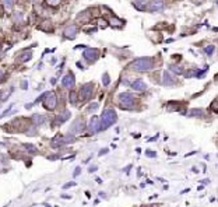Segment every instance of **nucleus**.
Listing matches in <instances>:
<instances>
[{"label":"nucleus","mask_w":218,"mask_h":207,"mask_svg":"<svg viewBox=\"0 0 218 207\" xmlns=\"http://www.w3.org/2000/svg\"><path fill=\"white\" fill-rule=\"evenodd\" d=\"M70 101H71V104L73 105H76V94H70Z\"/></svg>","instance_id":"nucleus-30"},{"label":"nucleus","mask_w":218,"mask_h":207,"mask_svg":"<svg viewBox=\"0 0 218 207\" xmlns=\"http://www.w3.org/2000/svg\"><path fill=\"white\" fill-rule=\"evenodd\" d=\"M62 143H63V136L57 134V136H56V137L52 140V146H53V147H57V146H59V144H62Z\"/></svg>","instance_id":"nucleus-17"},{"label":"nucleus","mask_w":218,"mask_h":207,"mask_svg":"<svg viewBox=\"0 0 218 207\" xmlns=\"http://www.w3.org/2000/svg\"><path fill=\"white\" fill-rule=\"evenodd\" d=\"M169 70L175 74H185V69L182 66H177V65H171L169 66Z\"/></svg>","instance_id":"nucleus-15"},{"label":"nucleus","mask_w":218,"mask_h":207,"mask_svg":"<svg viewBox=\"0 0 218 207\" xmlns=\"http://www.w3.org/2000/svg\"><path fill=\"white\" fill-rule=\"evenodd\" d=\"M74 140H76V137H74V136H71V134L63 136V144H68V143H73Z\"/></svg>","instance_id":"nucleus-19"},{"label":"nucleus","mask_w":218,"mask_h":207,"mask_svg":"<svg viewBox=\"0 0 218 207\" xmlns=\"http://www.w3.org/2000/svg\"><path fill=\"white\" fill-rule=\"evenodd\" d=\"M204 113V110L203 109H191L190 112H189V115L190 116H201Z\"/></svg>","instance_id":"nucleus-20"},{"label":"nucleus","mask_w":218,"mask_h":207,"mask_svg":"<svg viewBox=\"0 0 218 207\" xmlns=\"http://www.w3.org/2000/svg\"><path fill=\"white\" fill-rule=\"evenodd\" d=\"M71 186H76V182H68V183L63 185V189H68V188H71Z\"/></svg>","instance_id":"nucleus-29"},{"label":"nucleus","mask_w":218,"mask_h":207,"mask_svg":"<svg viewBox=\"0 0 218 207\" xmlns=\"http://www.w3.org/2000/svg\"><path fill=\"white\" fill-rule=\"evenodd\" d=\"M140 3H143V4H145V3H147V0H140Z\"/></svg>","instance_id":"nucleus-39"},{"label":"nucleus","mask_w":218,"mask_h":207,"mask_svg":"<svg viewBox=\"0 0 218 207\" xmlns=\"http://www.w3.org/2000/svg\"><path fill=\"white\" fill-rule=\"evenodd\" d=\"M108 152V148H104V150H101L99 151V155H104V154H106Z\"/></svg>","instance_id":"nucleus-37"},{"label":"nucleus","mask_w":218,"mask_h":207,"mask_svg":"<svg viewBox=\"0 0 218 207\" xmlns=\"http://www.w3.org/2000/svg\"><path fill=\"white\" fill-rule=\"evenodd\" d=\"M45 207H50V206H49V204H45Z\"/></svg>","instance_id":"nucleus-41"},{"label":"nucleus","mask_w":218,"mask_h":207,"mask_svg":"<svg viewBox=\"0 0 218 207\" xmlns=\"http://www.w3.org/2000/svg\"><path fill=\"white\" fill-rule=\"evenodd\" d=\"M132 88L134 91H145L147 90V84L144 83V80H140V78H137L132 83Z\"/></svg>","instance_id":"nucleus-10"},{"label":"nucleus","mask_w":218,"mask_h":207,"mask_svg":"<svg viewBox=\"0 0 218 207\" xmlns=\"http://www.w3.org/2000/svg\"><path fill=\"white\" fill-rule=\"evenodd\" d=\"M48 6H59L62 3V0H45Z\"/></svg>","instance_id":"nucleus-25"},{"label":"nucleus","mask_w":218,"mask_h":207,"mask_svg":"<svg viewBox=\"0 0 218 207\" xmlns=\"http://www.w3.org/2000/svg\"><path fill=\"white\" fill-rule=\"evenodd\" d=\"M98 109V104H96V102H94V104H91L90 106H88V112H92V110H96Z\"/></svg>","instance_id":"nucleus-28"},{"label":"nucleus","mask_w":218,"mask_h":207,"mask_svg":"<svg viewBox=\"0 0 218 207\" xmlns=\"http://www.w3.org/2000/svg\"><path fill=\"white\" fill-rule=\"evenodd\" d=\"M62 85H63L64 88H71L73 85H74V76H73L71 73L66 74V76L62 78Z\"/></svg>","instance_id":"nucleus-11"},{"label":"nucleus","mask_w":218,"mask_h":207,"mask_svg":"<svg viewBox=\"0 0 218 207\" xmlns=\"http://www.w3.org/2000/svg\"><path fill=\"white\" fill-rule=\"evenodd\" d=\"M32 3H36V1H39V0H31Z\"/></svg>","instance_id":"nucleus-40"},{"label":"nucleus","mask_w":218,"mask_h":207,"mask_svg":"<svg viewBox=\"0 0 218 207\" xmlns=\"http://www.w3.org/2000/svg\"><path fill=\"white\" fill-rule=\"evenodd\" d=\"M88 130H90L91 133H98L101 132V119L98 116H92L90 120V123H88Z\"/></svg>","instance_id":"nucleus-5"},{"label":"nucleus","mask_w":218,"mask_h":207,"mask_svg":"<svg viewBox=\"0 0 218 207\" xmlns=\"http://www.w3.org/2000/svg\"><path fill=\"white\" fill-rule=\"evenodd\" d=\"M3 4L7 7V9H11L13 7V4H14V0H0Z\"/></svg>","instance_id":"nucleus-24"},{"label":"nucleus","mask_w":218,"mask_h":207,"mask_svg":"<svg viewBox=\"0 0 218 207\" xmlns=\"http://www.w3.org/2000/svg\"><path fill=\"white\" fill-rule=\"evenodd\" d=\"M173 77L171 76V73H169V70H165L162 74V84L164 85H172L173 84Z\"/></svg>","instance_id":"nucleus-12"},{"label":"nucleus","mask_w":218,"mask_h":207,"mask_svg":"<svg viewBox=\"0 0 218 207\" xmlns=\"http://www.w3.org/2000/svg\"><path fill=\"white\" fill-rule=\"evenodd\" d=\"M92 92H94V84L92 83H87L84 84L80 90V98H81L82 101H88L92 95Z\"/></svg>","instance_id":"nucleus-3"},{"label":"nucleus","mask_w":218,"mask_h":207,"mask_svg":"<svg viewBox=\"0 0 218 207\" xmlns=\"http://www.w3.org/2000/svg\"><path fill=\"white\" fill-rule=\"evenodd\" d=\"M24 147H25V150H27V151L32 152V154H35V152H36V148H35V146H34V144H28V143H25V144H24Z\"/></svg>","instance_id":"nucleus-21"},{"label":"nucleus","mask_w":218,"mask_h":207,"mask_svg":"<svg viewBox=\"0 0 218 207\" xmlns=\"http://www.w3.org/2000/svg\"><path fill=\"white\" fill-rule=\"evenodd\" d=\"M84 48H88V46H85V45H77L74 49H84Z\"/></svg>","instance_id":"nucleus-36"},{"label":"nucleus","mask_w":218,"mask_h":207,"mask_svg":"<svg viewBox=\"0 0 218 207\" xmlns=\"http://www.w3.org/2000/svg\"><path fill=\"white\" fill-rule=\"evenodd\" d=\"M80 172H81V168H80V166H77V168H76V171H74V174H73V176H78V175H80Z\"/></svg>","instance_id":"nucleus-32"},{"label":"nucleus","mask_w":218,"mask_h":207,"mask_svg":"<svg viewBox=\"0 0 218 207\" xmlns=\"http://www.w3.org/2000/svg\"><path fill=\"white\" fill-rule=\"evenodd\" d=\"M38 28L42 29V31H50V29H52V23H50L49 20H45V21H43Z\"/></svg>","instance_id":"nucleus-16"},{"label":"nucleus","mask_w":218,"mask_h":207,"mask_svg":"<svg viewBox=\"0 0 218 207\" xmlns=\"http://www.w3.org/2000/svg\"><path fill=\"white\" fill-rule=\"evenodd\" d=\"M0 51H1V45H0Z\"/></svg>","instance_id":"nucleus-42"},{"label":"nucleus","mask_w":218,"mask_h":207,"mask_svg":"<svg viewBox=\"0 0 218 207\" xmlns=\"http://www.w3.org/2000/svg\"><path fill=\"white\" fill-rule=\"evenodd\" d=\"M32 59V53H28V52H24V53H21V55L17 56V62L18 63H25V62H28V60Z\"/></svg>","instance_id":"nucleus-14"},{"label":"nucleus","mask_w":218,"mask_h":207,"mask_svg":"<svg viewBox=\"0 0 218 207\" xmlns=\"http://www.w3.org/2000/svg\"><path fill=\"white\" fill-rule=\"evenodd\" d=\"M110 24H112L113 27H119V25H122L123 23H122V21H120V20H116V18H115V17H113V18L110 20Z\"/></svg>","instance_id":"nucleus-26"},{"label":"nucleus","mask_w":218,"mask_h":207,"mask_svg":"<svg viewBox=\"0 0 218 207\" xmlns=\"http://www.w3.org/2000/svg\"><path fill=\"white\" fill-rule=\"evenodd\" d=\"M116 120H118V115H116V112L113 109H110V108L105 109L102 116H101V130L108 129L109 126H112Z\"/></svg>","instance_id":"nucleus-2"},{"label":"nucleus","mask_w":218,"mask_h":207,"mask_svg":"<svg viewBox=\"0 0 218 207\" xmlns=\"http://www.w3.org/2000/svg\"><path fill=\"white\" fill-rule=\"evenodd\" d=\"M95 171H96V166L91 165V166H90V169H88V172H91V174H92V172H95Z\"/></svg>","instance_id":"nucleus-35"},{"label":"nucleus","mask_w":218,"mask_h":207,"mask_svg":"<svg viewBox=\"0 0 218 207\" xmlns=\"http://www.w3.org/2000/svg\"><path fill=\"white\" fill-rule=\"evenodd\" d=\"M84 126V120L82 119H76L74 122H73V124H71V127H70V133H80V132H82V127Z\"/></svg>","instance_id":"nucleus-8"},{"label":"nucleus","mask_w":218,"mask_h":207,"mask_svg":"<svg viewBox=\"0 0 218 207\" xmlns=\"http://www.w3.org/2000/svg\"><path fill=\"white\" fill-rule=\"evenodd\" d=\"M145 154H147V157H157V154L154 151H147Z\"/></svg>","instance_id":"nucleus-33"},{"label":"nucleus","mask_w":218,"mask_h":207,"mask_svg":"<svg viewBox=\"0 0 218 207\" xmlns=\"http://www.w3.org/2000/svg\"><path fill=\"white\" fill-rule=\"evenodd\" d=\"M78 32V28L77 25H74V24H68L67 27L64 28V37L68 38V39H74L76 38V35H77Z\"/></svg>","instance_id":"nucleus-7"},{"label":"nucleus","mask_w":218,"mask_h":207,"mask_svg":"<svg viewBox=\"0 0 218 207\" xmlns=\"http://www.w3.org/2000/svg\"><path fill=\"white\" fill-rule=\"evenodd\" d=\"M14 21H15V23H21V21H23V15H21V13H15L14 14Z\"/></svg>","instance_id":"nucleus-27"},{"label":"nucleus","mask_w":218,"mask_h":207,"mask_svg":"<svg viewBox=\"0 0 218 207\" xmlns=\"http://www.w3.org/2000/svg\"><path fill=\"white\" fill-rule=\"evenodd\" d=\"M21 88H23V90H27V88H28V83H27V81H23V83H21Z\"/></svg>","instance_id":"nucleus-34"},{"label":"nucleus","mask_w":218,"mask_h":207,"mask_svg":"<svg viewBox=\"0 0 218 207\" xmlns=\"http://www.w3.org/2000/svg\"><path fill=\"white\" fill-rule=\"evenodd\" d=\"M102 84L104 85H109L110 84V77H109L108 73H104V76H102Z\"/></svg>","instance_id":"nucleus-22"},{"label":"nucleus","mask_w":218,"mask_h":207,"mask_svg":"<svg viewBox=\"0 0 218 207\" xmlns=\"http://www.w3.org/2000/svg\"><path fill=\"white\" fill-rule=\"evenodd\" d=\"M56 104H57L56 95H54V94H53L52 91H49L48 97L45 98V102H43V105H45L46 109H54V108H56Z\"/></svg>","instance_id":"nucleus-6"},{"label":"nucleus","mask_w":218,"mask_h":207,"mask_svg":"<svg viewBox=\"0 0 218 207\" xmlns=\"http://www.w3.org/2000/svg\"><path fill=\"white\" fill-rule=\"evenodd\" d=\"M98 55H99V52L96 49H94V48H85L84 52H82V57L85 60H88V62H91V63L98 59Z\"/></svg>","instance_id":"nucleus-4"},{"label":"nucleus","mask_w":218,"mask_h":207,"mask_svg":"<svg viewBox=\"0 0 218 207\" xmlns=\"http://www.w3.org/2000/svg\"><path fill=\"white\" fill-rule=\"evenodd\" d=\"M164 0H151L148 4V10L150 11H159L164 9Z\"/></svg>","instance_id":"nucleus-9"},{"label":"nucleus","mask_w":218,"mask_h":207,"mask_svg":"<svg viewBox=\"0 0 218 207\" xmlns=\"http://www.w3.org/2000/svg\"><path fill=\"white\" fill-rule=\"evenodd\" d=\"M214 51H215V48H214L213 45H208V46H205V48H204V52H205V53H207L208 56H210V55H213Z\"/></svg>","instance_id":"nucleus-23"},{"label":"nucleus","mask_w":218,"mask_h":207,"mask_svg":"<svg viewBox=\"0 0 218 207\" xmlns=\"http://www.w3.org/2000/svg\"><path fill=\"white\" fill-rule=\"evenodd\" d=\"M4 77H6V74L3 70H0V83H3L4 81Z\"/></svg>","instance_id":"nucleus-31"},{"label":"nucleus","mask_w":218,"mask_h":207,"mask_svg":"<svg viewBox=\"0 0 218 207\" xmlns=\"http://www.w3.org/2000/svg\"><path fill=\"white\" fill-rule=\"evenodd\" d=\"M70 118V110L64 109L63 112H60L59 115H57V118H56V120H57V123H63V122H66V120Z\"/></svg>","instance_id":"nucleus-13"},{"label":"nucleus","mask_w":218,"mask_h":207,"mask_svg":"<svg viewBox=\"0 0 218 207\" xmlns=\"http://www.w3.org/2000/svg\"><path fill=\"white\" fill-rule=\"evenodd\" d=\"M43 120H45V118H43V115H34V122H35L36 126H39V124L43 123Z\"/></svg>","instance_id":"nucleus-18"},{"label":"nucleus","mask_w":218,"mask_h":207,"mask_svg":"<svg viewBox=\"0 0 218 207\" xmlns=\"http://www.w3.org/2000/svg\"><path fill=\"white\" fill-rule=\"evenodd\" d=\"M154 65L152 57H137L129 63V69L133 71H148Z\"/></svg>","instance_id":"nucleus-1"},{"label":"nucleus","mask_w":218,"mask_h":207,"mask_svg":"<svg viewBox=\"0 0 218 207\" xmlns=\"http://www.w3.org/2000/svg\"><path fill=\"white\" fill-rule=\"evenodd\" d=\"M25 108H27V109H29V108H32V104H25Z\"/></svg>","instance_id":"nucleus-38"}]
</instances>
